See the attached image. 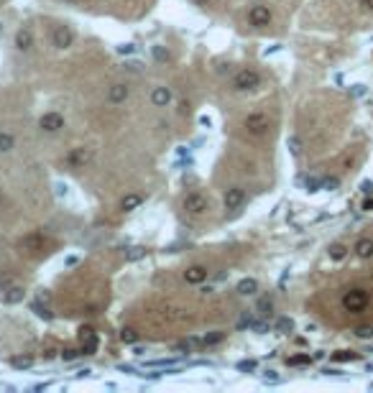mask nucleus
Returning <instances> with one entry per match:
<instances>
[{
  "label": "nucleus",
  "instance_id": "f257e3e1",
  "mask_svg": "<svg viewBox=\"0 0 373 393\" xmlns=\"http://www.w3.org/2000/svg\"><path fill=\"white\" fill-rule=\"evenodd\" d=\"M368 304H371V294H368L366 289H350V291H345V296H343V307H345V312H350V314L366 312Z\"/></svg>",
  "mask_w": 373,
  "mask_h": 393
},
{
  "label": "nucleus",
  "instance_id": "aec40b11",
  "mask_svg": "<svg viewBox=\"0 0 373 393\" xmlns=\"http://www.w3.org/2000/svg\"><path fill=\"white\" fill-rule=\"evenodd\" d=\"M13 146H15V135L8 133V131H0V153L13 151Z\"/></svg>",
  "mask_w": 373,
  "mask_h": 393
},
{
  "label": "nucleus",
  "instance_id": "4be33fe9",
  "mask_svg": "<svg viewBox=\"0 0 373 393\" xmlns=\"http://www.w3.org/2000/svg\"><path fill=\"white\" fill-rule=\"evenodd\" d=\"M348 256V248L343 245V243H335V245H330V258L332 261H343Z\"/></svg>",
  "mask_w": 373,
  "mask_h": 393
},
{
  "label": "nucleus",
  "instance_id": "39448f33",
  "mask_svg": "<svg viewBox=\"0 0 373 393\" xmlns=\"http://www.w3.org/2000/svg\"><path fill=\"white\" fill-rule=\"evenodd\" d=\"M271 10H269V5H253L251 10H248V23L253 26V28H266L269 23H271Z\"/></svg>",
  "mask_w": 373,
  "mask_h": 393
},
{
  "label": "nucleus",
  "instance_id": "a878e982",
  "mask_svg": "<svg viewBox=\"0 0 373 393\" xmlns=\"http://www.w3.org/2000/svg\"><path fill=\"white\" fill-rule=\"evenodd\" d=\"M294 329V322L289 319V317H281L279 322H276V332H292Z\"/></svg>",
  "mask_w": 373,
  "mask_h": 393
},
{
  "label": "nucleus",
  "instance_id": "20e7f679",
  "mask_svg": "<svg viewBox=\"0 0 373 393\" xmlns=\"http://www.w3.org/2000/svg\"><path fill=\"white\" fill-rule=\"evenodd\" d=\"M184 209L189 212V215H205L207 212V207H210V202H207V196L200 194V192H189V194L184 196Z\"/></svg>",
  "mask_w": 373,
  "mask_h": 393
},
{
  "label": "nucleus",
  "instance_id": "a18cd8bd",
  "mask_svg": "<svg viewBox=\"0 0 373 393\" xmlns=\"http://www.w3.org/2000/svg\"><path fill=\"white\" fill-rule=\"evenodd\" d=\"M0 204H3V196H0Z\"/></svg>",
  "mask_w": 373,
  "mask_h": 393
},
{
  "label": "nucleus",
  "instance_id": "4c0bfd02",
  "mask_svg": "<svg viewBox=\"0 0 373 393\" xmlns=\"http://www.w3.org/2000/svg\"><path fill=\"white\" fill-rule=\"evenodd\" d=\"M200 126H202V128H210V126H212V120H210L207 115H202V118H200Z\"/></svg>",
  "mask_w": 373,
  "mask_h": 393
},
{
  "label": "nucleus",
  "instance_id": "0eeeda50",
  "mask_svg": "<svg viewBox=\"0 0 373 393\" xmlns=\"http://www.w3.org/2000/svg\"><path fill=\"white\" fill-rule=\"evenodd\" d=\"M39 128L44 133H59L64 128V115H59V113H44L39 118Z\"/></svg>",
  "mask_w": 373,
  "mask_h": 393
},
{
  "label": "nucleus",
  "instance_id": "a19ab883",
  "mask_svg": "<svg viewBox=\"0 0 373 393\" xmlns=\"http://www.w3.org/2000/svg\"><path fill=\"white\" fill-rule=\"evenodd\" d=\"M363 192L366 194H373V182H363Z\"/></svg>",
  "mask_w": 373,
  "mask_h": 393
},
{
  "label": "nucleus",
  "instance_id": "f8f14e48",
  "mask_svg": "<svg viewBox=\"0 0 373 393\" xmlns=\"http://www.w3.org/2000/svg\"><path fill=\"white\" fill-rule=\"evenodd\" d=\"M15 49L18 51H31L33 49V31L28 26H23V28L15 31Z\"/></svg>",
  "mask_w": 373,
  "mask_h": 393
},
{
  "label": "nucleus",
  "instance_id": "b1692460",
  "mask_svg": "<svg viewBox=\"0 0 373 393\" xmlns=\"http://www.w3.org/2000/svg\"><path fill=\"white\" fill-rule=\"evenodd\" d=\"M31 309H33V312H36V314H39V317H41V319H46V322H49V319H51V317H54V314H51V312H49V309H46V307H41V301H36V304H33V307H31Z\"/></svg>",
  "mask_w": 373,
  "mask_h": 393
},
{
  "label": "nucleus",
  "instance_id": "4468645a",
  "mask_svg": "<svg viewBox=\"0 0 373 393\" xmlns=\"http://www.w3.org/2000/svg\"><path fill=\"white\" fill-rule=\"evenodd\" d=\"M184 281L192 283V286L205 283V281H207V268H205V265H189V268L184 271Z\"/></svg>",
  "mask_w": 373,
  "mask_h": 393
},
{
  "label": "nucleus",
  "instance_id": "7c9ffc66",
  "mask_svg": "<svg viewBox=\"0 0 373 393\" xmlns=\"http://www.w3.org/2000/svg\"><path fill=\"white\" fill-rule=\"evenodd\" d=\"M258 309H261V314H263V317H269V314L274 312V301H271V299H263V301L258 304Z\"/></svg>",
  "mask_w": 373,
  "mask_h": 393
},
{
  "label": "nucleus",
  "instance_id": "9b49d317",
  "mask_svg": "<svg viewBox=\"0 0 373 393\" xmlns=\"http://www.w3.org/2000/svg\"><path fill=\"white\" fill-rule=\"evenodd\" d=\"M79 340H82V352L84 355H92L97 350V334L92 327H82L79 329Z\"/></svg>",
  "mask_w": 373,
  "mask_h": 393
},
{
  "label": "nucleus",
  "instance_id": "ea45409f",
  "mask_svg": "<svg viewBox=\"0 0 373 393\" xmlns=\"http://www.w3.org/2000/svg\"><path fill=\"white\" fill-rule=\"evenodd\" d=\"M118 51H120V54H133V46H131V44H128V46H118Z\"/></svg>",
  "mask_w": 373,
  "mask_h": 393
},
{
  "label": "nucleus",
  "instance_id": "e433bc0d",
  "mask_svg": "<svg viewBox=\"0 0 373 393\" xmlns=\"http://www.w3.org/2000/svg\"><path fill=\"white\" fill-rule=\"evenodd\" d=\"M179 113H182V115H187V113H189V102H187V100H182V102H179Z\"/></svg>",
  "mask_w": 373,
  "mask_h": 393
},
{
  "label": "nucleus",
  "instance_id": "f03ea898",
  "mask_svg": "<svg viewBox=\"0 0 373 393\" xmlns=\"http://www.w3.org/2000/svg\"><path fill=\"white\" fill-rule=\"evenodd\" d=\"M258 84H261V74L256 69H240L233 77V90L235 92H248V90H256Z\"/></svg>",
  "mask_w": 373,
  "mask_h": 393
},
{
  "label": "nucleus",
  "instance_id": "37998d69",
  "mask_svg": "<svg viewBox=\"0 0 373 393\" xmlns=\"http://www.w3.org/2000/svg\"><path fill=\"white\" fill-rule=\"evenodd\" d=\"M363 209H373V199H368V202L363 204Z\"/></svg>",
  "mask_w": 373,
  "mask_h": 393
},
{
  "label": "nucleus",
  "instance_id": "c9c22d12",
  "mask_svg": "<svg viewBox=\"0 0 373 393\" xmlns=\"http://www.w3.org/2000/svg\"><path fill=\"white\" fill-rule=\"evenodd\" d=\"M77 355H79L77 350H64V352H62V358H64V360H75Z\"/></svg>",
  "mask_w": 373,
  "mask_h": 393
},
{
  "label": "nucleus",
  "instance_id": "9d476101",
  "mask_svg": "<svg viewBox=\"0 0 373 393\" xmlns=\"http://www.w3.org/2000/svg\"><path fill=\"white\" fill-rule=\"evenodd\" d=\"M18 248L26 251V253H39V251H44V235L41 233H31L18 243Z\"/></svg>",
  "mask_w": 373,
  "mask_h": 393
},
{
  "label": "nucleus",
  "instance_id": "473e14b6",
  "mask_svg": "<svg viewBox=\"0 0 373 393\" xmlns=\"http://www.w3.org/2000/svg\"><path fill=\"white\" fill-rule=\"evenodd\" d=\"M340 187V179L332 176V179H322V189H338Z\"/></svg>",
  "mask_w": 373,
  "mask_h": 393
},
{
  "label": "nucleus",
  "instance_id": "5701e85b",
  "mask_svg": "<svg viewBox=\"0 0 373 393\" xmlns=\"http://www.w3.org/2000/svg\"><path fill=\"white\" fill-rule=\"evenodd\" d=\"M304 187H307V192L322 189V176H307V179H304Z\"/></svg>",
  "mask_w": 373,
  "mask_h": 393
},
{
  "label": "nucleus",
  "instance_id": "7ed1b4c3",
  "mask_svg": "<svg viewBox=\"0 0 373 393\" xmlns=\"http://www.w3.org/2000/svg\"><path fill=\"white\" fill-rule=\"evenodd\" d=\"M243 128L251 133V135H266L271 128V120L266 113H251L245 120H243Z\"/></svg>",
  "mask_w": 373,
  "mask_h": 393
},
{
  "label": "nucleus",
  "instance_id": "ddd939ff",
  "mask_svg": "<svg viewBox=\"0 0 373 393\" xmlns=\"http://www.w3.org/2000/svg\"><path fill=\"white\" fill-rule=\"evenodd\" d=\"M128 95H131L128 84H123V82H115V84L108 90V102H113V105H120V102H126V100H128Z\"/></svg>",
  "mask_w": 373,
  "mask_h": 393
},
{
  "label": "nucleus",
  "instance_id": "a211bd4d",
  "mask_svg": "<svg viewBox=\"0 0 373 393\" xmlns=\"http://www.w3.org/2000/svg\"><path fill=\"white\" fill-rule=\"evenodd\" d=\"M240 296H253L256 291H258V281L256 278H243V281H238V289H235Z\"/></svg>",
  "mask_w": 373,
  "mask_h": 393
},
{
  "label": "nucleus",
  "instance_id": "79ce46f5",
  "mask_svg": "<svg viewBox=\"0 0 373 393\" xmlns=\"http://www.w3.org/2000/svg\"><path fill=\"white\" fill-rule=\"evenodd\" d=\"M358 5H363V8H373V0H358Z\"/></svg>",
  "mask_w": 373,
  "mask_h": 393
},
{
  "label": "nucleus",
  "instance_id": "1a4fd4ad",
  "mask_svg": "<svg viewBox=\"0 0 373 393\" xmlns=\"http://www.w3.org/2000/svg\"><path fill=\"white\" fill-rule=\"evenodd\" d=\"M225 209H238V207H243V202H245V189L243 187H230V189H225Z\"/></svg>",
  "mask_w": 373,
  "mask_h": 393
},
{
  "label": "nucleus",
  "instance_id": "f3484780",
  "mask_svg": "<svg viewBox=\"0 0 373 393\" xmlns=\"http://www.w3.org/2000/svg\"><path fill=\"white\" fill-rule=\"evenodd\" d=\"M141 204H144V196L136 194V192H131V194L123 196V202H120V209H123V212H133V209H138Z\"/></svg>",
  "mask_w": 373,
  "mask_h": 393
},
{
  "label": "nucleus",
  "instance_id": "c756f323",
  "mask_svg": "<svg viewBox=\"0 0 373 393\" xmlns=\"http://www.w3.org/2000/svg\"><path fill=\"white\" fill-rule=\"evenodd\" d=\"M146 256V248H131V253H126V261H138Z\"/></svg>",
  "mask_w": 373,
  "mask_h": 393
},
{
  "label": "nucleus",
  "instance_id": "393cba45",
  "mask_svg": "<svg viewBox=\"0 0 373 393\" xmlns=\"http://www.w3.org/2000/svg\"><path fill=\"white\" fill-rule=\"evenodd\" d=\"M287 146H289V151H292L294 156H299V153H301V140H299L297 135H289V140H287Z\"/></svg>",
  "mask_w": 373,
  "mask_h": 393
},
{
  "label": "nucleus",
  "instance_id": "2f4dec72",
  "mask_svg": "<svg viewBox=\"0 0 373 393\" xmlns=\"http://www.w3.org/2000/svg\"><path fill=\"white\" fill-rule=\"evenodd\" d=\"M10 363H13V368H21V370H23V368H31L33 360H31V358H13Z\"/></svg>",
  "mask_w": 373,
  "mask_h": 393
},
{
  "label": "nucleus",
  "instance_id": "58836bf2",
  "mask_svg": "<svg viewBox=\"0 0 373 393\" xmlns=\"http://www.w3.org/2000/svg\"><path fill=\"white\" fill-rule=\"evenodd\" d=\"M238 368H240V370H253V368H256V363H253V360H251V363H240Z\"/></svg>",
  "mask_w": 373,
  "mask_h": 393
},
{
  "label": "nucleus",
  "instance_id": "412c9836",
  "mask_svg": "<svg viewBox=\"0 0 373 393\" xmlns=\"http://www.w3.org/2000/svg\"><path fill=\"white\" fill-rule=\"evenodd\" d=\"M120 340L126 342V345H136L138 340H141V334L136 332V329H131V327H126V329H120Z\"/></svg>",
  "mask_w": 373,
  "mask_h": 393
},
{
  "label": "nucleus",
  "instance_id": "c03bdc74",
  "mask_svg": "<svg viewBox=\"0 0 373 393\" xmlns=\"http://www.w3.org/2000/svg\"><path fill=\"white\" fill-rule=\"evenodd\" d=\"M194 3H197V5H207L210 0H194Z\"/></svg>",
  "mask_w": 373,
  "mask_h": 393
},
{
  "label": "nucleus",
  "instance_id": "6ab92c4d",
  "mask_svg": "<svg viewBox=\"0 0 373 393\" xmlns=\"http://www.w3.org/2000/svg\"><path fill=\"white\" fill-rule=\"evenodd\" d=\"M23 296H26V291H23L21 286H10V289L3 294V301H5V304H18V301H23Z\"/></svg>",
  "mask_w": 373,
  "mask_h": 393
},
{
  "label": "nucleus",
  "instance_id": "bb28decb",
  "mask_svg": "<svg viewBox=\"0 0 373 393\" xmlns=\"http://www.w3.org/2000/svg\"><path fill=\"white\" fill-rule=\"evenodd\" d=\"M361 355L358 352H335L332 355V360H338V363H345V360H358Z\"/></svg>",
  "mask_w": 373,
  "mask_h": 393
},
{
  "label": "nucleus",
  "instance_id": "6e6552de",
  "mask_svg": "<svg viewBox=\"0 0 373 393\" xmlns=\"http://www.w3.org/2000/svg\"><path fill=\"white\" fill-rule=\"evenodd\" d=\"M90 161H92V151L90 148H72L67 153V166H72V169H84Z\"/></svg>",
  "mask_w": 373,
  "mask_h": 393
},
{
  "label": "nucleus",
  "instance_id": "72a5a7b5",
  "mask_svg": "<svg viewBox=\"0 0 373 393\" xmlns=\"http://www.w3.org/2000/svg\"><path fill=\"white\" fill-rule=\"evenodd\" d=\"M356 334L363 337V340H368V337H373V327H358L356 329Z\"/></svg>",
  "mask_w": 373,
  "mask_h": 393
},
{
  "label": "nucleus",
  "instance_id": "f704fd0d",
  "mask_svg": "<svg viewBox=\"0 0 373 393\" xmlns=\"http://www.w3.org/2000/svg\"><path fill=\"white\" fill-rule=\"evenodd\" d=\"M153 57H156V62H164L166 59V51L161 46H153Z\"/></svg>",
  "mask_w": 373,
  "mask_h": 393
},
{
  "label": "nucleus",
  "instance_id": "423d86ee",
  "mask_svg": "<svg viewBox=\"0 0 373 393\" xmlns=\"http://www.w3.org/2000/svg\"><path fill=\"white\" fill-rule=\"evenodd\" d=\"M51 44H54L57 49L72 46V44H75V31H72L69 26H57V28L51 31Z\"/></svg>",
  "mask_w": 373,
  "mask_h": 393
},
{
  "label": "nucleus",
  "instance_id": "c85d7f7f",
  "mask_svg": "<svg viewBox=\"0 0 373 393\" xmlns=\"http://www.w3.org/2000/svg\"><path fill=\"white\" fill-rule=\"evenodd\" d=\"M287 363H289V365H309L312 358H309V355H294V358H289Z\"/></svg>",
  "mask_w": 373,
  "mask_h": 393
},
{
  "label": "nucleus",
  "instance_id": "cd10ccee",
  "mask_svg": "<svg viewBox=\"0 0 373 393\" xmlns=\"http://www.w3.org/2000/svg\"><path fill=\"white\" fill-rule=\"evenodd\" d=\"M223 332H212V334H207V337H202V345H218V342H223Z\"/></svg>",
  "mask_w": 373,
  "mask_h": 393
},
{
  "label": "nucleus",
  "instance_id": "2eb2a0df",
  "mask_svg": "<svg viewBox=\"0 0 373 393\" xmlns=\"http://www.w3.org/2000/svg\"><path fill=\"white\" fill-rule=\"evenodd\" d=\"M171 97H174V95H171L169 87H153V90H151V102H153L156 108H166V105L171 102Z\"/></svg>",
  "mask_w": 373,
  "mask_h": 393
},
{
  "label": "nucleus",
  "instance_id": "dca6fc26",
  "mask_svg": "<svg viewBox=\"0 0 373 393\" xmlns=\"http://www.w3.org/2000/svg\"><path fill=\"white\" fill-rule=\"evenodd\" d=\"M353 251H356V256H358V258L368 261V258H373V240H371V238H361V240L353 245Z\"/></svg>",
  "mask_w": 373,
  "mask_h": 393
}]
</instances>
